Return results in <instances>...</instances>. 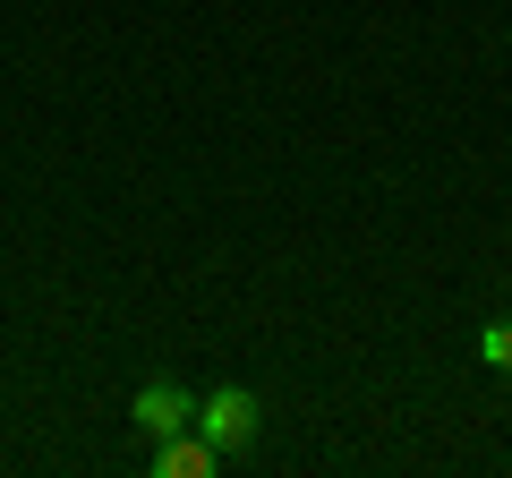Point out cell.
I'll return each instance as SVG.
<instances>
[{"instance_id":"1","label":"cell","mask_w":512,"mask_h":478,"mask_svg":"<svg viewBox=\"0 0 512 478\" xmlns=\"http://www.w3.org/2000/svg\"><path fill=\"white\" fill-rule=\"evenodd\" d=\"M256 427H265V410H256L248 385H214V393L197 402V436L214 444V453H248Z\"/></svg>"},{"instance_id":"2","label":"cell","mask_w":512,"mask_h":478,"mask_svg":"<svg viewBox=\"0 0 512 478\" xmlns=\"http://www.w3.org/2000/svg\"><path fill=\"white\" fill-rule=\"evenodd\" d=\"M128 419L146 427V436H180V427H197V402H188V385L154 376V385H137V393H128Z\"/></svg>"},{"instance_id":"3","label":"cell","mask_w":512,"mask_h":478,"mask_svg":"<svg viewBox=\"0 0 512 478\" xmlns=\"http://www.w3.org/2000/svg\"><path fill=\"white\" fill-rule=\"evenodd\" d=\"M154 470H163V478H214V470H222V453H214V444L197 436V427H180V436H163Z\"/></svg>"},{"instance_id":"4","label":"cell","mask_w":512,"mask_h":478,"mask_svg":"<svg viewBox=\"0 0 512 478\" xmlns=\"http://www.w3.org/2000/svg\"><path fill=\"white\" fill-rule=\"evenodd\" d=\"M478 359H487L495 376H512V316H495V325H478Z\"/></svg>"},{"instance_id":"5","label":"cell","mask_w":512,"mask_h":478,"mask_svg":"<svg viewBox=\"0 0 512 478\" xmlns=\"http://www.w3.org/2000/svg\"><path fill=\"white\" fill-rule=\"evenodd\" d=\"M504 248H512V231H504Z\"/></svg>"}]
</instances>
